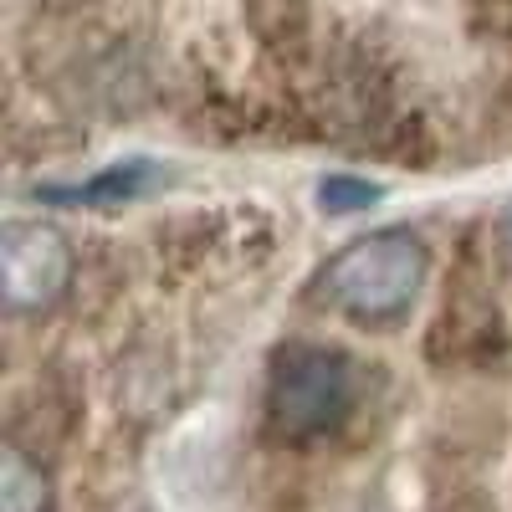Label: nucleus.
<instances>
[{
    "label": "nucleus",
    "instance_id": "39448f33",
    "mask_svg": "<svg viewBox=\"0 0 512 512\" xmlns=\"http://www.w3.org/2000/svg\"><path fill=\"white\" fill-rule=\"evenodd\" d=\"M52 507H57L52 477L36 461H26L21 451L0 456V512H52Z\"/></svg>",
    "mask_w": 512,
    "mask_h": 512
},
{
    "label": "nucleus",
    "instance_id": "0eeeda50",
    "mask_svg": "<svg viewBox=\"0 0 512 512\" xmlns=\"http://www.w3.org/2000/svg\"><path fill=\"white\" fill-rule=\"evenodd\" d=\"M502 236H507V246H512V205H507V216H502Z\"/></svg>",
    "mask_w": 512,
    "mask_h": 512
},
{
    "label": "nucleus",
    "instance_id": "20e7f679",
    "mask_svg": "<svg viewBox=\"0 0 512 512\" xmlns=\"http://www.w3.org/2000/svg\"><path fill=\"white\" fill-rule=\"evenodd\" d=\"M154 185V164L149 159H128V164H113L103 175H93L88 185H62V190H47V200H67V205H123Z\"/></svg>",
    "mask_w": 512,
    "mask_h": 512
},
{
    "label": "nucleus",
    "instance_id": "f257e3e1",
    "mask_svg": "<svg viewBox=\"0 0 512 512\" xmlns=\"http://www.w3.org/2000/svg\"><path fill=\"white\" fill-rule=\"evenodd\" d=\"M425 272H431L425 241L405 226H384L328 256V267L318 272V303L349 323L379 328L415 308Z\"/></svg>",
    "mask_w": 512,
    "mask_h": 512
},
{
    "label": "nucleus",
    "instance_id": "7ed1b4c3",
    "mask_svg": "<svg viewBox=\"0 0 512 512\" xmlns=\"http://www.w3.org/2000/svg\"><path fill=\"white\" fill-rule=\"evenodd\" d=\"M72 241L47 221H11L0 231V297L6 313H47L72 287Z\"/></svg>",
    "mask_w": 512,
    "mask_h": 512
},
{
    "label": "nucleus",
    "instance_id": "f03ea898",
    "mask_svg": "<svg viewBox=\"0 0 512 512\" xmlns=\"http://www.w3.org/2000/svg\"><path fill=\"white\" fill-rule=\"evenodd\" d=\"M359 405V374L344 349L287 344L267 374V420L287 441H323Z\"/></svg>",
    "mask_w": 512,
    "mask_h": 512
},
{
    "label": "nucleus",
    "instance_id": "423d86ee",
    "mask_svg": "<svg viewBox=\"0 0 512 512\" xmlns=\"http://www.w3.org/2000/svg\"><path fill=\"white\" fill-rule=\"evenodd\" d=\"M318 200H323V210H333V216H354V210H364V205L379 200V185L354 180V175H328L318 185Z\"/></svg>",
    "mask_w": 512,
    "mask_h": 512
}]
</instances>
